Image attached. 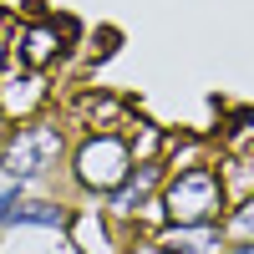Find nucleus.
Wrapping results in <instances>:
<instances>
[{"label":"nucleus","mask_w":254,"mask_h":254,"mask_svg":"<svg viewBox=\"0 0 254 254\" xmlns=\"http://www.w3.org/2000/svg\"><path fill=\"white\" fill-rule=\"evenodd\" d=\"M61 147H66V137L56 122H20L0 147V173L10 183H36L61 163Z\"/></svg>","instance_id":"1"},{"label":"nucleus","mask_w":254,"mask_h":254,"mask_svg":"<svg viewBox=\"0 0 254 254\" xmlns=\"http://www.w3.org/2000/svg\"><path fill=\"white\" fill-rule=\"evenodd\" d=\"M158 203H163L168 224H214L224 208V178L214 168H178L163 183Z\"/></svg>","instance_id":"2"},{"label":"nucleus","mask_w":254,"mask_h":254,"mask_svg":"<svg viewBox=\"0 0 254 254\" xmlns=\"http://www.w3.org/2000/svg\"><path fill=\"white\" fill-rule=\"evenodd\" d=\"M71 178L81 193H112L132 178V147H127L117 132H97L76 147L71 158Z\"/></svg>","instance_id":"3"},{"label":"nucleus","mask_w":254,"mask_h":254,"mask_svg":"<svg viewBox=\"0 0 254 254\" xmlns=\"http://www.w3.org/2000/svg\"><path fill=\"white\" fill-rule=\"evenodd\" d=\"M46 76L36 66H20V61H5L0 66V117L5 122H31L41 107H46Z\"/></svg>","instance_id":"4"},{"label":"nucleus","mask_w":254,"mask_h":254,"mask_svg":"<svg viewBox=\"0 0 254 254\" xmlns=\"http://www.w3.org/2000/svg\"><path fill=\"white\" fill-rule=\"evenodd\" d=\"M61 31H71V26H56V20H36V26H26L15 36V56L10 61H20V66H51V61L61 56Z\"/></svg>","instance_id":"5"},{"label":"nucleus","mask_w":254,"mask_h":254,"mask_svg":"<svg viewBox=\"0 0 254 254\" xmlns=\"http://www.w3.org/2000/svg\"><path fill=\"white\" fill-rule=\"evenodd\" d=\"M66 234L76 239L81 254H112V234H107V214H97V208H81V214H71Z\"/></svg>","instance_id":"6"},{"label":"nucleus","mask_w":254,"mask_h":254,"mask_svg":"<svg viewBox=\"0 0 254 254\" xmlns=\"http://www.w3.org/2000/svg\"><path fill=\"white\" fill-rule=\"evenodd\" d=\"M5 224H36V229H66L71 224V208H61V203H26V198H20L15 208H10V219Z\"/></svg>","instance_id":"7"},{"label":"nucleus","mask_w":254,"mask_h":254,"mask_svg":"<svg viewBox=\"0 0 254 254\" xmlns=\"http://www.w3.org/2000/svg\"><path fill=\"white\" fill-rule=\"evenodd\" d=\"M224 234L234 239V244H254V198H244L234 214L224 219Z\"/></svg>","instance_id":"8"},{"label":"nucleus","mask_w":254,"mask_h":254,"mask_svg":"<svg viewBox=\"0 0 254 254\" xmlns=\"http://www.w3.org/2000/svg\"><path fill=\"white\" fill-rule=\"evenodd\" d=\"M20 188H26V183H5V188H0V224H5V219H10V208L20 203Z\"/></svg>","instance_id":"9"},{"label":"nucleus","mask_w":254,"mask_h":254,"mask_svg":"<svg viewBox=\"0 0 254 254\" xmlns=\"http://www.w3.org/2000/svg\"><path fill=\"white\" fill-rule=\"evenodd\" d=\"M229 254H254V244H239V249H229Z\"/></svg>","instance_id":"10"},{"label":"nucleus","mask_w":254,"mask_h":254,"mask_svg":"<svg viewBox=\"0 0 254 254\" xmlns=\"http://www.w3.org/2000/svg\"><path fill=\"white\" fill-rule=\"evenodd\" d=\"M5 137H10V132H5V117H0V147H5Z\"/></svg>","instance_id":"11"}]
</instances>
